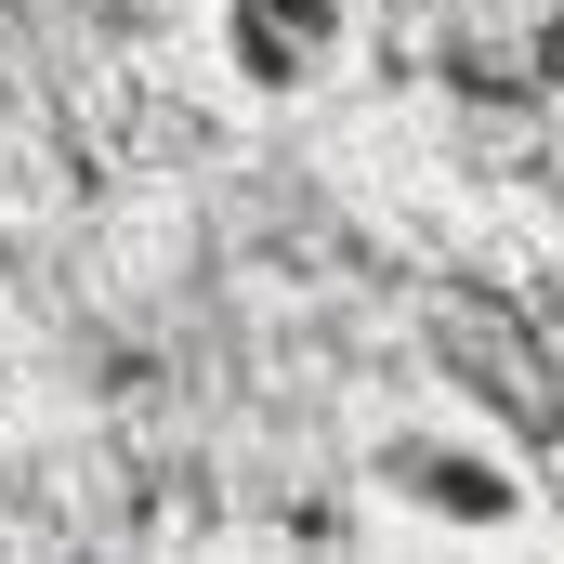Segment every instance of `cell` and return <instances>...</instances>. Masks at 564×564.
<instances>
[{
    "label": "cell",
    "instance_id": "cell-1",
    "mask_svg": "<svg viewBox=\"0 0 564 564\" xmlns=\"http://www.w3.org/2000/svg\"><path fill=\"white\" fill-rule=\"evenodd\" d=\"M368 512L408 525V539H459V552H499V539H539L552 525V486L525 473V446L473 408H394L368 433Z\"/></svg>",
    "mask_w": 564,
    "mask_h": 564
},
{
    "label": "cell",
    "instance_id": "cell-2",
    "mask_svg": "<svg viewBox=\"0 0 564 564\" xmlns=\"http://www.w3.org/2000/svg\"><path fill=\"white\" fill-rule=\"evenodd\" d=\"M197 40L237 106H315L355 66V0H210Z\"/></svg>",
    "mask_w": 564,
    "mask_h": 564
},
{
    "label": "cell",
    "instance_id": "cell-3",
    "mask_svg": "<svg viewBox=\"0 0 564 564\" xmlns=\"http://www.w3.org/2000/svg\"><path fill=\"white\" fill-rule=\"evenodd\" d=\"M13 381H26V341H13V315H0V408H13Z\"/></svg>",
    "mask_w": 564,
    "mask_h": 564
}]
</instances>
